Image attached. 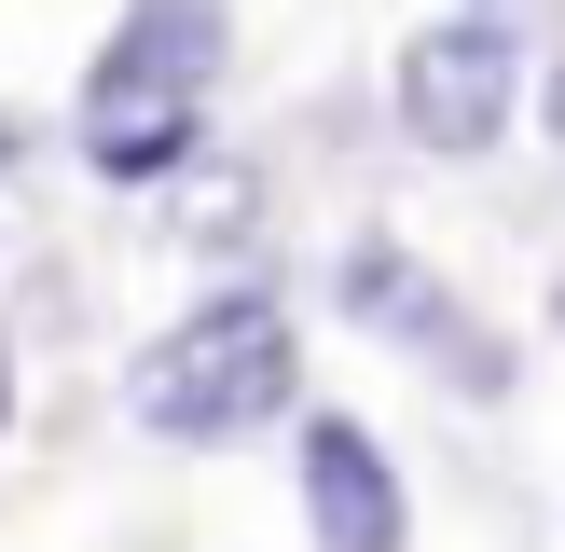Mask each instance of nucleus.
Returning a JSON list of instances; mask_svg holds the SVG:
<instances>
[{
	"label": "nucleus",
	"instance_id": "8",
	"mask_svg": "<svg viewBox=\"0 0 565 552\" xmlns=\"http://www.w3.org/2000/svg\"><path fill=\"white\" fill-rule=\"evenodd\" d=\"M469 14H497V0H469Z\"/></svg>",
	"mask_w": 565,
	"mask_h": 552
},
{
	"label": "nucleus",
	"instance_id": "7",
	"mask_svg": "<svg viewBox=\"0 0 565 552\" xmlns=\"http://www.w3.org/2000/svg\"><path fill=\"white\" fill-rule=\"evenodd\" d=\"M0 166H14V125H0Z\"/></svg>",
	"mask_w": 565,
	"mask_h": 552
},
{
	"label": "nucleus",
	"instance_id": "2",
	"mask_svg": "<svg viewBox=\"0 0 565 552\" xmlns=\"http://www.w3.org/2000/svg\"><path fill=\"white\" fill-rule=\"evenodd\" d=\"M221 83V0H125L83 70V166L97 180H180Z\"/></svg>",
	"mask_w": 565,
	"mask_h": 552
},
{
	"label": "nucleus",
	"instance_id": "5",
	"mask_svg": "<svg viewBox=\"0 0 565 552\" xmlns=\"http://www.w3.org/2000/svg\"><path fill=\"white\" fill-rule=\"evenodd\" d=\"M331 290H345V318H359V331H386V346H428V359H441V373H456V386H497V373H511V359H497L483 331L456 318V290H441L428 263H401V248H386V235H359Z\"/></svg>",
	"mask_w": 565,
	"mask_h": 552
},
{
	"label": "nucleus",
	"instance_id": "4",
	"mask_svg": "<svg viewBox=\"0 0 565 552\" xmlns=\"http://www.w3.org/2000/svg\"><path fill=\"white\" fill-rule=\"evenodd\" d=\"M290 484H303V539L318 552H401L414 539V497H401V469H386V442L359 428V414H331V401H303Z\"/></svg>",
	"mask_w": 565,
	"mask_h": 552
},
{
	"label": "nucleus",
	"instance_id": "3",
	"mask_svg": "<svg viewBox=\"0 0 565 552\" xmlns=\"http://www.w3.org/2000/svg\"><path fill=\"white\" fill-rule=\"evenodd\" d=\"M511 110H524V42H511V14H441V28L401 42V138H414V152L469 166V152L511 138Z\"/></svg>",
	"mask_w": 565,
	"mask_h": 552
},
{
	"label": "nucleus",
	"instance_id": "1",
	"mask_svg": "<svg viewBox=\"0 0 565 552\" xmlns=\"http://www.w3.org/2000/svg\"><path fill=\"white\" fill-rule=\"evenodd\" d=\"M290 386H303L290 304H276V290H207L193 318H166L152 346H138L125 414H138L152 442H248V428L290 414Z\"/></svg>",
	"mask_w": 565,
	"mask_h": 552
},
{
	"label": "nucleus",
	"instance_id": "6",
	"mask_svg": "<svg viewBox=\"0 0 565 552\" xmlns=\"http://www.w3.org/2000/svg\"><path fill=\"white\" fill-rule=\"evenodd\" d=\"M0 414H14V359H0Z\"/></svg>",
	"mask_w": 565,
	"mask_h": 552
}]
</instances>
